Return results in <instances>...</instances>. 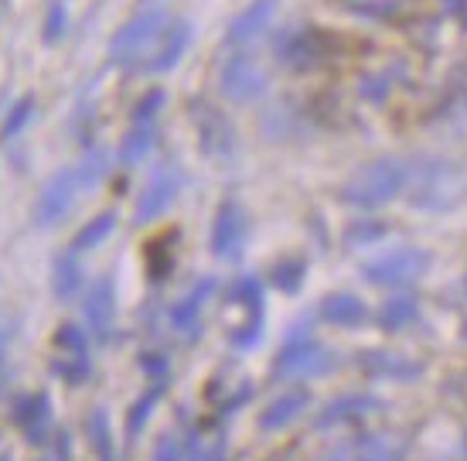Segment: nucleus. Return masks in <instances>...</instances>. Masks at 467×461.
I'll list each match as a JSON object with an SVG mask.
<instances>
[{
	"instance_id": "2f4dec72",
	"label": "nucleus",
	"mask_w": 467,
	"mask_h": 461,
	"mask_svg": "<svg viewBox=\"0 0 467 461\" xmlns=\"http://www.w3.org/2000/svg\"><path fill=\"white\" fill-rule=\"evenodd\" d=\"M55 342L62 345V349H68V352L82 356V352H86V331L78 329V325H62L58 335H55Z\"/></svg>"
},
{
	"instance_id": "9b49d317",
	"label": "nucleus",
	"mask_w": 467,
	"mask_h": 461,
	"mask_svg": "<svg viewBox=\"0 0 467 461\" xmlns=\"http://www.w3.org/2000/svg\"><path fill=\"white\" fill-rule=\"evenodd\" d=\"M188 45H192V25H188L184 17H171L168 27H164V35H161V41H157L154 55L143 62L140 72H147V76H161V72H171V68H174L184 58Z\"/></svg>"
},
{
	"instance_id": "9d476101",
	"label": "nucleus",
	"mask_w": 467,
	"mask_h": 461,
	"mask_svg": "<svg viewBox=\"0 0 467 461\" xmlns=\"http://www.w3.org/2000/svg\"><path fill=\"white\" fill-rule=\"evenodd\" d=\"M178 192H182V174L171 172V168H161L150 182L143 184L140 198H137V215H133L137 225L154 223L157 215H164L171 209V202L178 198Z\"/></svg>"
},
{
	"instance_id": "6e6552de",
	"label": "nucleus",
	"mask_w": 467,
	"mask_h": 461,
	"mask_svg": "<svg viewBox=\"0 0 467 461\" xmlns=\"http://www.w3.org/2000/svg\"><path fill=\"white\" fill-rule=\"evenodd\" d=\"M222 96L225 100H233V103H249V100H260L263 92H266V76H263V68L246 58V55H235L225 62L222 68Z\"/></svg>"
},
{
	"instance_id": "423d86ee",
	"label": "nucleus",
	"mask_w": 467,
	"mask_h": 461,
	"mask_svg": "<svg viewBox=\"0 0 467 461\" xmlns=\"http://www.w3.org/2000/svg\"><path fill=\"white\" fill-rule=\"evenodd\" d=\"M335 356L327 352L325 345L311 342H286L284 352L273 359V380H290V376H325L331 369Z\"/></svg>"
},
{
	"instance_id": "cd10ccee",
	"label": "nucleus",
	"mask_w": 467,
	"mask_h": 461,
	"mask_svg": "<svg viewBox=\"0 0 467 461\" xmlns=\"http://www.w3.org/2000/svg\"><path fill=\"white\" fill-rule=\"evenodd\" d=\"M66 27H68V11L62 0H55L52 7H48V14H45V41L48 45H58V41L66 38Z\"/></svg>"
},
{
	"instance_id": "4c0bfd02",
	"label": "nucleus",
	"mask_w": 467,
	"mask_h": 461,
	"mask_svg": "<svg viewBox=\"0 0 467 461\" xmlns=\"http://www.w3.org/2000/svg\"><path fill=\"white\" fill-rule=\"evenodd\" d=\"M4 369H7V331L0 325V380H4Z\"/></svg>"
},
{
	"instance_id": "f8f14e48",
	"label": "nucleus",
	"mask_w": 467,
	"mask_h": 461,
	"mask_svg": "<svg viewBox=\"0 0 467 461\" xmlns=\"http://www.w3.org/2000/svg\"><path fill=\"white\" fill-rule=\"evenodd\" d=\"M82 308H86L89 331L99 342H106L113 325H117V290H113V277H99L89 288V294H86V304H82Z\"/></svg>"
},
{
	"instance_id": "2eb2a0df",
	"label": "nucleus",
	"mask_w": 467,
	"mask_h": 461,
	"mask_svg": "<svg viewBox=\"0 0 467 461\" xmlns=\"http://www.w3.org/2000/svg\"><path fill=\"white\" fill-rule=\"evenodd\" d=\"M325 461H406V451L392 437H358L331 451Z\"/></svg>"
},
{
	"instance_id": "f3484780",
	"label": "nucleus",
	"mask_w": 467,
	"mask_h": 461,
	"mask_svg": "<svg viewBox=\"0 0 467 461\" xmlns=\"http://www.w3.org/2000/svg\"><path fill=\"white\" fill-rule=\"evenodd\" d=\"M52 417V407H48V396L38 393V396H21L17 403H14V421L25 427V435L31 441H41L45 437V424Z\"/></svg>"
},
{
	"instance_id": "f257e3e1",
	"label": "nucleus",
	"mask_w": 467,
	"mask_h": 461,
	"mask_svg": "<svg viewBox=\"0 0 467 461\" xmlns=\"http://www.w3.org/2000/svg\"><path fill=\"white\" fill-rule=\"evenodd\" d=\"M410 184V168L396 158H379L355 172L341 188V198L355 209H379Z\"/></svg>"
},
{
	"instance_id": "20e7f679",
	"label": "nucleus",
	"mask_w": 467,
	"mask_h": 461,
	"mask_svg": "<svg viewBox=\"0 0 467 461\" xmlns=\"http://www.w3.org/2000/svg\"><path fill=\"white\" fill-rule=\"evenodd\" d=\"M430 270V253L416 250V246H402V250H392L386 257H376L362 264V277L376 288H400V284H410L416 277H423Z\"/></svg>"
},
{
	"instance_id": "7c9ffc66",
	"label": "nucleus",
	"mask_w": 467,
	"mask_h": 461,
	"mask_svg": "<svg viewBox=\"0 0 467 461\" xmlns=\"http://www.w3.org/2000/svg\"><path fill=\"white\" fill-rule=\"evenodd\" d=\"M31 113H35V100L31 96H25L21 103L14 106L11 113H7V120H4V137H14V133H21L27 127V120H31Z\"/></svg>"
},
{
	"instance_id": "dca6fc26",
	"label": "nucleus",
	"mask_w": 467,
	"mask_h": 461,
	"mask_svg": "<svg viewBox=\"0 0 467 461\" xmlns=\"http://www.w3.org/2000/svg\"><path fill=\"white\" fill-rule=\"evenodd\" d=\"M321 318L331 321V325H341V329H355V325H362L365 318H368V308H365L362 298H355V294H331L325 298L321 304Z\"/></svg>"
},
{
	"instance_id": "b1692460",
	"label": "nucleus",
	"mask_w": 467,
	"mask_h": 461,
	"mask_svg": "<svg viewBox=\"0 0 467 461\" xmlns=\"http://www.w3.org/2000/svg\"><path fill=\"white\" fill-rule=\"evenodd\" d=\"M109 168H113V154H109L106 147H96V151H89V154L82 158V164L76 168L78 188H92V184H99L106 174H109Z\"/></svg>"
},
{
	"instance_id": "c9c22d12",
	"label": "nucleus",
	"mask_w": 467,
	"mask_h": 461,
	"mask_svg": "<svg viewBox=\"0 0 467 461\" xmlns=\"http://www.w3.org/2000/svg\"><path fill=\"white\" fill-rule=\"evenodd\" d=\"M154 461H182V448H178V441H174V437H161Z\"/></svg>"
},
{
	"instance_id": "a878e982",
	"label": "nucleus",
	"mask_w": 467,
	"mask_h": 461,
	"mask_svg": "<svg viewBox=\"0 0 467 461\" xmlns=\"http://www.w3.org/2000/svg\"><path fill=\"white\" fill-rule=\"evenodd\" d=\"M113 229H117V215L113 212H103V215H96L89 225H82V233L76 236V250H92V246H99L106 239L113 236Z\"/></svg>"
},
{
	"instance_id": "58836bf2",
	"label": "nucleus",
	"mask_w": 467,
	"mask_h": 461,
	"mask_svg": "<svg viewBox=\"0 0 467 461\" xmlns=\"http://www.w3.org/2000/svg\"><path fill=\"white\" fill-rule=\"evenodd\" d=\"M0 461H7V458H0Z\"/></svg>"
},
{
	"instance_id": "393cba45",
	"label": "nucleus",
	"mask_w": 467,
	"mask_h": 461,
	"mask_svg": "<svg viewBox=\"0 0 467 461\" xmlns=\"http://www.w3.org/2000/svg\"><path fill=\"white\" fill-rule=\"evenodd\" d=\"M382 329H389V331H400L406 329V325H413L416 318H420V304L413 301V298H392V301L382 304Z\"/></svg>"
},
{
	"instance_id": "e433bc0d",
	"label": "nucleus",
	"mask_w": 467,
	"mask_h": 461,
	"mask_svg": "<svg viewBox=\"0 0 467 461\" xmlns=\"http://www.w3.org/2000/svg\"><path fill=\"white\" fill-rule=\"evenodd\" d=\"M140 366L147 369L150 376H164V372H168V359L154 356V352H147V356H140Z\"/></svg>"
},
{
	"instance_id": "5701e85b",
	"label": "nucleus",
	"mask_w": 467,
	"mask_h": 461,
	"mask_svg": "<svg viewBox=\"0 0 467 461\" xmlns=\"http://www.w3.org/2000/svg\"><path fill=\"white\" fill-rule=\"evenodd\" d=\"M372 376H392V380H413L420 376V366H410L396 356H386V352H368V356L358 359Z\"/></svg>"
},
{
	"instance_id": "4468645a",
	"label": "nucleus",
	"mask_w": 467,
	"mask_h": 461,
	"mask_svg": "<svg viewBox=\"0 0 467 461\" xmlns=\"http://www.w3.org/2000/svg\"><path fill=\"white\" fill-rule=\"evenodd\" d=\"M273 11H276V0H256V4H249L246 11L229 25V35H225L229 48H246V45H253L270 27Z\"/></svg>"
},
{
	"instance_id": "ddd939ff",
	"label": "nucleus",
	"mask_w": 467,
	"mask_h": 461,
	"mask_svg": "<svg viewBox=\"0 0 467 461\" xmlns=\"http://www.w3.org/2000/svg\"><path fill=\"white\" fill-rule=\"evenodd\" d=\"M195 110H202V117H198V144L205 147L208 158H215V161L233 158V151H235L233 123L222 117L215 106H195Z\"/></svg>"
},
{
	"instance_id": "bb28decb",
	"label": "nucleus",
	"mask_w": 467,
	"mask_h": 461,
	"mask_svg": "<svg viewBox=\"0 0 467 461\" xmlns=\"http://www.w3.org/2000/svg\"><path fill=\"white\" fill-rule=\"evenodd\" d=\"M304 277H307V264H300V260H284V264L273 267V284L286 294H297Z\"/></svg>"
},
{
	"instance_id": "f704fd0d",
	"label": "nucleus",
	"mask_w": 467,
	"mask_h": 461,
	"mask_svg": "<svg viewBox=\"0 0 467 461\" xmlns=\"http://www.w3.org/2000/svg\"><path fill=\"white\" fill-rule=\"evenodd\" d=\"M58 376H66L68 382H82L89 376V362L78 356L76 362H66V366H58Z\"/></svg>"
},
{
	"instance_id": "4be33fe9",
	"label": "nucleus",
	"mask_w": 467,
	"mask_h": 461,
	"mask_svg": "<svg viewBox=\"0 0 467 461\" xmlns=\"http://www.w3.org/2000/svg\"><path fill=\"white\" fill-rule=\"evenodd\" d=\"M52 288L58 301H72L78 290H82V267L76 257H58L52 270Z\"/></svg>"
},
{
	"instance_id": "72a5a7b5",
	"label": "nucleus",
	"mask_w": 467,
	"mask_h": 461,
	"mask_svg": "<svg viewBox=\"0 0 467 461\" xmlns=\"http://www.w3.org/2000/svg\"><path fill=\"white\" fill-rule=\"evenodd\" d=\"M161 106H164V92L161 89L147 92V96H143V103H137V110H133V120H150Z\"/></svg>"
},
{
	"instance_id": "a211bd4d",
	"label": "nucleus",
	"mask_w": 467,
	"mask_h": 461,
	"mask_svg": "<svg viewBox=\"0 0 467 461\" xmlns=\"http://www.w3.org/2000/svg\"><path fill=\"white\" fill-rule=\"evenodd\" d=\"M307 400H311L307 390H294V393H286V396H276L270 407L260 414V427L263 431H280V427H286L300 410L307 407Z\"/></svg>"
},
{
	"instance_id": "7ed1b4c3",
	"label": "nucleus",
	"mask_w": 467,
	"mask_h": 461,
	"mask_svg": "<svg viewBox=\"0 0 467 461\" xmlns=\"http://www.w3.org/2000/svg\"><path fill=\"white\" fill-rule=\"evenodd\" d=\"M464 192H467V178L457 164L430 161V164H423L420 174H416L413 198H416V205H423L427 212H443V209H451V205H457Z\"/></svg>"
},
{
	"instance_id": "c85d7f7f",
	"label": "nucleus",
	"mask_w": 467,
	"mask_h": 461,
	"mask_svg": "<svg viewBox=\"0 0 467 461\" xmlns=\"http://www.w3.org/2000/svg\"><path fill=\"white\" fill-rule=\"evenodd\" d=\"M157 396H161V390H150V393H143L137 403L130 407V414H127V437H137L140 435V424L150 417V410H154V403H157Z\"/></svg>"
},
{
	"instance_id": "39448f33",
	"label": "nucleus",
	"mask_w": 467,
	"mask_h": 461,
	"mask_svg": "<svg viewBox=\"0 0 467 461\" xmlns=\"http://www.w3.org/2000/svg\"><path fill=\"white\" fill-rule=\"evenodd\" d=\"M249 239V215L239 202H222L212 223V253L219 260H239Z\"/></svg>"
},
{
	"instance_id": "aec40b11",
	"label": "nucleus",
	"mask_w": 467,
	"mask_h": 461,
	"mask_svg": "<svg viewBox=\"0 0 467 461\" xmlns=\"http://www.w3.org/2000/svg\"><path fill=\"white\" fill-rule=\"evenodd\" d=\"M212 290H215V280H212V277H205L202 284H195L188 298H182V301L171 308V325H174L178 331L195 329L198 315H202V304L208 301V294H212Z\"/></svg>"
},
{
	"instance_id": "6ab92c4d",
	"label": "nucleus",
	"mask_w": 467,
	"mask_h": 461,
	"mask_svg": "<svg viewBox=\"0 0 467 461\" xmlns=\"http://www.w3.org/2000/svg\"><path fill=\"white\" fill-rule=\"evenodd\" d=\"M379 410V400L376 396H341L335 403H327L321 414H317V431H325L331 424H345L351 417H362V414H372Z\"/></svg>"
},
{
	"instance_id": "1a4fd4ad",
	"label": "nucleus",
	"mask_w": 467,
	"mask_h": 461,
	"mask_svg": "<svg viewBox=\"0 0 467 461\" xmlns=\"http://www.w3.org/2000/svg\"><path fill=\"white\" fill-rule=\"evenodd\" d=\"M76 195H78L76 168L58 172L52 182L45 184V192L38 195V202H35V225H55L68 209H72Z\"/></svg>"
},
{
	"instance_id": "473e14b6",
	"label": "nucleus",
	"mask_w": 467,
	"mask_h": 461,
	"mask_svg": "<svg viewBox=\"0 0 467 461\" xmlns=\"http://www.w3.org/2000/svg\"><path fill=\"white\" fill-rule=\"evenodd\" d=\"M386 236V225L382 223H365V225H351L348 229V243H376V239Z\"/></svg>"
},
{
	"instance_id": "412c9836",
	"label": "nucleus",
	"mask_w": 467,
	"mask_h": 461,
	"mask_svg": "<svg viewBox=\"0 0 467 461\" xmlns=\"http://www.w3.org/2000/svg\"><path fill=\"white\" fill-rule=\"evenodd\" d=\"M150 147H154V123L150 120H133L130 133L119 144V161L123 164H137V161L150 154Z\"/></svg>"
},
{
	"instance_id": "0eeeda50",
	"label": "nucleus",
	"mask_w": 467,
	"mask_h": 461,
	"mask_svg": "<svg viewBox=\"0 0 467 461\" xmlns=\"http://www.w3.org/2000/svg\"><path fill=\"white\" fill-rule=\"evenodd\" d=\"M229 304L246 311V325L229 331V339H233L235 349H249V345L260 339V331H263V288H260V280H256V277H243L239 284H233V290H229Z\"/></svg>"
},
{
	"instance_id": "c756f323",
	"label": "nucleus",
	"mask_w": 467,
	"mask_h": 461,
	"mask_svg": "<svg viewBox=\"0 0 467 461\" xmlns=\"http://www.w3.org/2000/svg\"><path fill=\"white\" fill-rule=\"evenodd\" d=\"M92 445H96V451H99V458L103 461H113V445H109V427H106V410H96L92 414Z\"/></svg>"
},
{
	"instance_id": "f03ea898",
	"label": "nucleus",
	"mask_w": 467,
	"mask_h": 461,
	"mask_svg": "<svg viewBox=\"0 0 467 461\" xmlns=\"http://www.w3.org/2000/svg\"><path fill=\"white\" fill-rule=\"evenodd\" d=\"M164 11H143L137 14L130 25H123L109 41V62L119 68H143V62L154 55L157 41L168 27Z\"/></svg>"
}]
</instances>
